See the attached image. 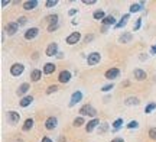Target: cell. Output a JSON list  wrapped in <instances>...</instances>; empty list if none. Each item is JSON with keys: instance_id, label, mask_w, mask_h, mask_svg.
Listing matches in <instances>:
<instances>
[{"instance_id": "obj_22", "label": "cell", "mask_w": 156, "mask_h": 142, "mask_svg": "<svg viewBox=\"0 0 156 142\" xmlns=\"http://www.w3.org/2000/svg\"><path fill=\"white\" fill-rule=\"evenodd\" d=\"M132 34H129V32H126V34H123L122 36H120V42H124V44H127V42H130L132 41Z\"/></svg>"}, {"instance_id": "obj_18", "label": "cell", "mask_w": 156, "mask_h": 142, "mask_svg": "<svg viewBox=\"0 0 156 142\" xmlns=\"http://www.w3.org/2000/svg\"><path fill=\"white\" fill-rule=\"evenodd\" d=\"M42 77V73H41V70H34L32 73H30V78L32 81H39Z\"/></svg>"}, {"instance_id": "obj_27", "label": "cell", "mask_w": 156, "mask_h": 142, "mask_svg": "<svg viewBox=\"0 0 156 142\" xmlns=\"http://www.w3.org/2000/svg\"><path fill=\"white\" fill-rule=\"evenodd\" d=\"M139 10H142V5H140V3H133V5L130 6V12H132V13L139 12Z\"/></svg>"}, {"instance_id": "obj_17", "label": "cell", "mask_w": 156, "mask_h": 142, "mask_svg": "<svg viewBox=\"0 0 156 142\" xmlns=\"http://www.w3.org/2000/svg\"><path fill=\"white\" fill-rule=\"evenodd\" d=\"M103 23H104V26H108V25H117L116 19H114V16H112V15H108V16L104 17Z\"/></svg>"}, {"instance_id": "obj_42", "label": "cell", "mask_w": 156, "mask_h": 142, "mask_svg": "<svg viewBox=\"0 0 156 142\" xmlns=\"http://www.w3.org/2000/svg\"><path fill=\"white\" fill-rule=\"evenodd\" d=\"M75 13H77V10H75V9H71V10H69V16H73Z\"/></svg>"}, {"instance_id": "obj_15", "label": "cell", "mask_w": 156, "mask_h": 142, "mask_svg": "<svg viewBox=\"0 0 156 142\" xmlns=\"http://www.w3.org/2000/svg\"><path fill=\"white\" fill-rule=\"evenodd\" d=\"M100 123V120L98 119H93V120H90L88 123H87V126H85V129H87V132H91L93 129H94L95 126Z\"/></svg>"}, {"instance_id": "obj_10", "label": "cell", "mask_w": 156, "mask_h": 142, "mask_svg": "<svg viewBox=\"0 0 156 142\" xmlns=\"http://www.w3.org/2000/svg\"><path fill=\"white\" fill-rule=\"evenodd\" d=\"M39 34V29L38 28H30L26 31V34H25V38L26 39H34V38H36Z\"/></svg>"}, {"instance_id": "obj_43", "label": "cell", "mask_w": 156, "mask_h": 142, "mask_svg": "<svg viewBox=\"0 0 156 142\" xmlns=\"http://www.w3.org/2000/svg\"><path fill=\"white\" fill-rule=\"evenodd\" d=\"M112 142H124V141H123L122 138H116V139H113Z\"/></svg>"}, {"instance_id": "obj_32", "label": "cell", "mask_w": 156, "mask_h": 142, "mask_svg": "<svg viewBox=\"0 0 156 142\" xmlns=\"http://www.w3.org/2000/svg\"><path fill=\"white\" fill-rule=\"evenodd\" d=\"M56 3H58V0H48V2L45 3V6H46V7H52V6H55Z\"/></svg>"}, {"instance_id": "obj_14", "label": "cell", "mask_w": 156, "mask_h": 142, "mask_svg": "<svg viewBox=\"0 0 156 142\" xmlns=\"http://www.w3.org/2000/svg\"><path fill=\"white\" fill-rule=\"evenodd\" d=\"M36 6H38V2H36V0H30V2H25V3H23V9H25V10H32Z\"/></svg>"}, {"instance_id": "obj_25", "label": "cell", "mask_w": 156, "mask_h": 142, "mask_svg": "<svg viewBox=\"0 0 156 142\" xmlns=\"http://www.w3.org/2000/svg\"><path fill=\"white\" fill-rule=\"evenodd\" d=\"M46 20L51 25H58V15H49V16L46 17Z\"/></svg>"}, {"instance_id": "obj_45", "label": "cell", "mask_w": 156, "mask_h": 142, "mask_svg": "<svg viewBox=\"0 0 156 142\" xmlns=\"http://www.w3.org/2000/svg\"><path fill=\"white\" fill-rule=\"evenodd\" d=\"M151 52H152V54H156V45H155V46H152V49H151Z\"/></svg>"}, {"instance_id": "obj_2", "label": "cell", "mask_w": 156, "mask_h": 142, "mask_svg": "<svg viewBox=\"0 0 156 142\" xmlns=\"http://www.w3.org/2000/svg\"><path fill=\"white\" fill-rule=\"evenodd\" d=\"M23 70H25V65H22V64H13L10 67V74L17 77V75H20L23 73Z\"/></svg>"}, {"instance_id": "obj_31", "label": "cell", "mask_w": 156, "mask_h": 142, "mask_svg": "<svg viewBox=\"0 0 156 142\" xmlns=\"http://www.w3.org/2000/svg\"><path fill=\"white\" fill-rule=\"evenodd\" d=\"M149 137H151V139H153V141L156 139V128H151V129H149Z\"/></svg>"}, {"instance_id": "obj_23", "label": "cell", "mask_w": 156, "mask_h": 142, "mask_svg": "<svg viewBox=\"0 0 156 142\" xmlns=\"http://www.w3.org/2000/svg\"><path fill=\"white\" fill-rule=\"evenodd\" d=\"M32 126H34V119H26L25 123H23V126H22V129L23 131H29Z\"/></svg>"}, {"instance_id": "obj_30", "label": "cell", "mask_w": 156, "mask_h": 142, "mask_svg": "<svg viewBox=\"0 0 156 142\" xmlns=\"http://www.w3.org/2000/svg\"><path fill=\"white\" fill-rule=\"evenodd\" d=\"M155 109H156V103H151V104H147V106H146L145 112L146 113H151L152 110H155Z\"/></svg>"}, {"instance_id": "obj_40", "label": "cell", "mask_w": 156, "mask_h": 142, "mask_svg": "<svg viewBox=\"0 0 156 142\" xmlns=\"http://www.w3.org/2000/svg\"><path fill=\"white\" fill-rule=\"evenodd\" d=\"M95 0H84V5H94Z\"/></svg>"}, {"instance_id": "obj_36", "label": "cell", "mask_w": 156, "mask_h": 142, "mask_svg": "<svg viewBox=\"0 0 156 142\" xmlns=\"http://www.w3.org/2000/svg\"><path fill=\"white\" fill-rule=\"evenodd\" d=\"M140 25H142V17H140V19H137V22H136V26L133 28V31H139Z\"/></svg>"}, {"instance_id": "obj_6", "label": "cell", "mask_w": 156, "mask_h": 142, "mask_svg": "<svg viewBox=\"0 0 156 142\" xmlns=\"http://www.w3.org/2000/svg\"><path fill=\"white\" fill-rule=\"evenodd\" d=\"M87 63H88V65H95L97 63H100V54L98 52L90 54L88 58H87Z\"/></svg>"}, {"instance_id": "obj_3", "label": "cell", "mask_w": 156, "mask_h": 142, "mask_svg": "<svg viewBox=\"0 0 156 142\" xmlns=\"http://www.w3.org/2000/svg\"><path fill=\"white\" fill-rule=\"evenodd\" d=\"M17 29H19V25H17V22H12V23H7V25H6L5 32L7 35H15Z\"/></svg>"}, {"instance_id": "obj_35", "label": "cell", "mask_w": 156, "mask_h": 142, "mask_svg": "<svg viewBox=\"0 0 156 142\" xmlns=\"http://www.w3.org/2000/svg\"><path fill=\"white\" fill-rule=\"evenodd\" d=\"M56 90H58V87H56V86H51L49 89L46 90V93H48V94H51V93H55Z\"/></svg>"}, {"instance_id": "obj_21", "label": "cell", "mask_w": 156, "mask_h": 142, "mask_svg": "<svg viewBox=\"0 0 156 142\" xmlns=\"http://www.w3.org/2000/svg\"><path fill=\"white\" fill-rule=\"evenodd\" d=\"M93 17H94L95 20H104V12L103 10H95L94 12V15H93Z\"/></svg>"}, {"instance_id": "obj_19", "label": "cell", "mask_w": 156, "mask_h": 142, "mask_svg": "<svg viewBox=\"0 0 156 142\" xmlns=\"http://www.w3.org/2000/svg\"><path fill=\"white\" fill-rule=\"evenodd\" d=\"M32 102H34V97H32V96H26V97H23L22 100H20V106H22V107H26V106H29Z\"/></svg>"}, {"instance_id": "obj_29", "label": "cell", "mask_w": 156, "mask_h": 142, "mask_svg": "<svg viewBox=\"0 0 156 142\" xmlns=\"http://www.w3.org/2000/svg\"><path fill=\"white\" fill-rule=\"evenodd\" d=\"M84 123H85V122H84V119L83 118H77V119H74V126H83Z\"/></svg>"}, {"instance_id": "obj_39", "label": "cell", "mask_w": 156, "mask_h": 142, "mask_svg": "<svg viewBox=\"0 0 156 142\" xmlns=\"http://www.w3.org/2000/svg\"><path fill=\"white\" fill-rule=\"evenodd\" d=\"M94 39V35H87L85 36V42H90V41H93Z\"/></svg>"}, {"instance_id": "obj_38", "label": "cell", "mask_w": 156, "mask_h": 142, "mask_svg": "<svg viewBox=\"0 0 156 142\" xmlns=\"http://www.w3.org/2000/svg\"><path fill=\"white\" fill-rule=\"evenodd\" d=\"M112 89H113V84H107V86H104L101 90H103V91H110Z\"/></svg>"}, {"instance_id": "obj_26", "label": "cell", "mask_w": 156, "mask_h": 142, "mask_svg": "<svg viewBox=\"0 0 156 142\" xmlns=\"http://www.w3.org/2000/svg\"><path fill=\"white\" fill-rule=\"evenodd\" d=\"M127 19H129V15H124L122 20H120V22L116 25V28H123V26H126V23H127Z\"/></svg>"}, {"instance_id": "obj_44", "label": "cell", "mask_w": 156, "mask_h": 142, "mask_svg": "<svg viewBox=\"0 0 156 142\" xmlns=\"http://www.w3.org/2000/svg\"><path fill=\"white\" fill-rule=\"evenodd\" d=\"M10 2H6V0H2V6H6V5H9Z\"/></svg>"}, {"instance_id": "obj_16", "label": "cell", "mask_w": 156, "mask_h": 142, "mask_svg": "<svg viewBox=\"0 0 156 142\" xmlns=\"http://www.w3.org/2000/svg\"><path fill=\"white\" fill-rule=\"evenodd\" d=\"M55 68L56 67L52 63H46L45 64V67H44V73L45 74H52L54 71H55Z\"/></svg>"}, {"instance_id": "obj_37", "label": "cell", "mask_w": 156, "mask_h": 142, "mask_svg": "<svg viewBox=\"0 0 156 142\" xmlns=\"http://www.w3.org/2000/svg\"><path fill=\"white\" fill-rule=\"evenodd\" d=\"M26 23V17L22 16V17H19V20H17V25H25Z\"/></svg>"}, {"instance_id": "obj_20", "label": "cell", "mask_w": 156, "mask_h": 142, "mask_svg": "<svg viewBox=\"0 0 156 142\" xmlns=\"http://www.w3.org/2000/svg\"><path fill=\"white\" fill-rule=\"evenodd\" d=\"M124 103H126L127 106H137V104H139V99H137V97H129Z\"/></svg>"}, {"instance_id": "obj_1", "label": "cell", "mask_w": 156, "mask_h": 142, "mask_svg": "<svg viewBox=\"0 0 156 142\" xmlns=\"http://www.w3.org/2000/svg\"><path fill=\"white\" fill-rule=\"evenodd\" d=\"M80 113L83 115V116H85V115H90V116H93V118H94L95 115H97V112H95V109L93 107V106L85 104V106H83V107L80 109ZM94 119H95V118H94Z\"/></svg>"}, {"instance_id": "obj_5", "label": "cell", "mask_w": 156, "mask_h": 142, "mask_svg": "<svg viewBox=\"0 0 156 142\" xmlns=\"http://www.w3.org/2000/svg\"><path fill=\"white\" fill-rule=\"evenodd\" d=\"M80 39H81V35H80V32H73V34L67 38V44H68V45H74V44H77Z\"/></svg>"}, {"instance_id": "obj_8", "label": "cell", "mask_w": 156, "mask_h": 142, "mask_svg": "<svg viewBox=\"0 0 156 142\" xmlns=\"http://www.w3.org/2000/svg\"><path fill=\"white\" fill-rule=\"evenodd\" d=\"M56 118H54V116H51V118H48L46 119V122H45V128L48 129V131H52V129H55L56 128Z\"/></svg>"}, {"instance_id": "obj_12", "label": "cell", "mask_w": 156, "mask_h": 142, "mask_svg": "<svg viewBox=\"0 0 156 142\" xmlns=\"http://www.w3.org/2000/svg\"><path fill=\"white\" fill-rule=\"evenodd\" d=\"M58 80H59L61 83H68V81L71 80V73H69V71H61Z\"/></svg>"}, {"instance_id": "obj_41", "label": "cell", "mask_w": 156, "mask_h": 142, "mask_svg": "<svg viewBox=\"0 0 156 142\" xmlns=\"http://www.w3.org/2000/svg\"><path fill=\"white\" fill-rule=\"evenodd\" d=\"M42 142H52V141H51L48 137H45V138H42Z\"/></svg>"}, {"instance_id": "obj_7", "label": "cell", "mask_w": 156, "mask_h": 142, "mask_svg": "<svg viewBox=\"0 0 156 142\" xmlns=\"http://www.w3.org/2000/svg\"><path fill=\"white\" fill-rule=\"evenodd\" d=\"M119 75H120L119 68H110L106 71V78L107 80H114V78H117Z\"/></svg>"}, {"instance_id": "obj_33", "label": "cell", "mask_w": 156, "mask_h": 142, "mask_svg": "<svg viewBox=\"0 0 156 142\" xmlns=\"http://www.w3.org/2000/svg\"><path fill=\"white\" fill-rule=\"evenodd\" d=\"M107 129H108V123H101V126H100V133H104Z\"/></svg>"}, {"instance_id": "obj_34", "label": "cell", "mask_w": 156, "mask_h": 142, "mask_svg": "<svg viewBox=\"0 0 156 142\" xmlns=\"http://www.w3.org/2000/svg\"><path fill=\"white\" fill-rule=\"evenodd\" d=\"M137 126H139V123H137L136 120H132L130 123H127V128H129V129H132V128H137Z\"/></svg>"}, {"instance_id": "obj_24", "label": "cell", "mask_w": 156, "mask_h": 142, "mask_svg": "<svg viewBox=\"0 0 156 142\" xmlns=\"http://www.w3.org/2000/svg\"><path fill=\"white\" fill-rule=\"evenodd\" d=\"M28 90H29V84L28 83H23V84L19 87V90H17V94H19V96H22V94H25Z\"/></svg>"}, {"instance_id": "obj_9", "label": "cell", "mask_w": 156, "mask_h": 142, "mask_svg": "<svg viewBox=\"0 0 156 142\" xmlns=\"http://www.w3.org/2000/svg\"><path fill=\"white\" fill-rule=\"evenodd\" d=\"M56 51H58V45H56L55 42H52L46 48V55L48 57H54V55H56Z\"/></svg>"}, {"instance_id": "obj_13", "label": "cell", "mask_w": 156, "mask_h": 142, "mask_svg": "<svg viewBox=\"0 0 156 142\" xmlns=\"http://www.w3.org/2000/svg\"><path fill=\"white\" fill-rule=\"evenodd\" d=\"M134 77H136V80L142 81V80H145L147 75H146V71H143V70H140V68H136L134 70Z\"/></svg>"}, {"instance_id": "obj_4", "label": "cell", "mask_w": 156, "mask_h": 142, "mask_svg": "<svg viewBox=\"0 0 156 142\" xmlns=\"http://www.w3.org/2000/svg\"><path fill=\"white\" fill-rule=\"evenodd\" d=\"M19 119H20V116H19V113H17V112H13V110L7 112V122H9V123L15 125V123H17V122H19Z\"/></svg>"}, {"instance_id": "obj_11", "label": "cell", "mask_w": 156, "mask_h": 142, "mask_svg": "<svg viewBox=\"0 0 156 142\" xmlns=\"http://www.w3.org/2000/svg\"><path fill=\"white\" fill-rule=\"evenodd\" d=\"M81 99H83V93L81 91H75L71 97V102H69V106H74V104H77L78 102H81Z\"/></svg>"}, {"instance_id": "obj_28", "label": "cell", "mask_w": 156, "mask_h": 142, "mask_svg": "<svg viewBox=\"0 0 156 142\" xmlns=\"http://www.w3.org/2000/svg\"><path fill=\"white\" fill-rule=\"evenodd\" d=\"M122 125H123V119H117V120H114V123H113V129H114V131H119Z\"/></svg>"}]
</instances>
